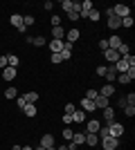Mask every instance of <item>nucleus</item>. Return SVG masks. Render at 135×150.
Wrapping results in <instances>:
<instances>
[{
    "instance_id": "1",
    "label": "nucleus",
    "mask_w": 135,
    "mask_h": 150,
    "mask_svg": "<svg viewBox=\"0 0 135 150\" xmlns=\"http://www.w3.org/2000/svg\"><path fill=\"white\" fill-rule=\"evenodd\" d=\"M108 134H110V137H115V139H119V137L124 134V125H122V123H117V121L108 123Z\"/></svg>"
},
{
    "instance_id": "2",
    "label": "nucleus",
    "mask_w": 135,
    "mask_h": 150,
    "mask_svg": "<svg viewBox=\"0 0 135 150\" xmlns=\"http://www.w3.org/2000/svg\"><path fill=\"white\" fill-rule=\"evenodd\" d=\"M117 146H119V139H115V137H104L101 139L104 150H117Z\"/></svg>"
},
{
    "instance_id": "3",
    "label": "nucleus",
    "mask_w": 135,
    "mask_h": 150,
    "mask_svg": "<svg viewBox=\"0 0 135 150\" xmlns=\"http://www.w3.org/2000/svg\"><path fill=\"white\" fill-rule=\"evenodd\" d=\"M113 13H115L117 18H126V16H131V7H126V5H115V7H113Z\"/></svg>"
},
{
    "instance_id": "4",
    "label": "nucleus",
    "mask_w": 135,
    "mask_h": 150,
    "mask_svg": "<svg viewBox=\"0 0 135 150\" xmlns=\"http://www.w3.org/2000/svg\"><path fill=\"white\" fill-rule=\"evenodd\" d=\"M79 36H81V34H79L77 27H74V29H68V31H65V43H72V45H74L79 40Z\"/></svg>"
},
{
    "instance_id": "5",
    "label": "nucleus",
    "mask_w": 135,
    "mask_h": 150,
    "mask_svg": "<svg viewBox=\"0 0 135 150\" xmlns=\"http://www.w3.org/2000/svg\"><path fill=\"white\" fill-rule=\"evenodd\" d=\"M9 23H11V25L16 27L18 31H25V25H23V16H20V13H14L11 18H9Z\"/></svg>"
},
{
    "instance_id": "6",
    "label": "nucleus",
    "mask_w": 135,
    "mask_h": 150,
    "mask_svg": "<svg viewBox=\"0 0 135 150\" xmlns=\"http://www.w3.org/2000/svg\"><path fill=\"white\" fill-rule=\"evenodd\" d=\"M99 128H101V123H99L97 119L86 121V132H92V134H97V132H99Z\"/></svg>"
},
{
    "instance_id": "7",
    "label": "nucleus",
    "mask_w": 135,
    "mask_h": 150,
    "mask_svg": "<svg viewBox=\"0 0 135 150\" xmlns=\"http://www.w3.org/2000/svg\"><path fill=\"white\" fill-rule=\"evenodd\" d=\"M113 67H115L117 74H124V72H129V69H131V67H129V63H126V58H119V61H117Z\"/></svg>"
},
{
    "instance_id": "8",
    "label": "nucleus",
    "mask_w": 135,
    "mask_h": 150,
    "mask_svg": "<svg viewBox=\"0 0 135 150\" xmlns=\"http://www.w3.org/2000/svg\"><path fill=\"white\" fill-rule=\"evenodd\" d=\"M52 40H65V29L63 27H52Z\"/></svg>"
},
{
    "instance_id": "9",
    "label": "nucleus",
    "mask_w": 135,
    "mask_h": 150,
    "mask_svg": "<svg viewBox=\"0 0 135 150\" xmlns=\"http://www.w3.org/2000/svg\"><path fill=\"white\" fill-rule=\"evenodd\" d=\"M106 43H108V50H117V47H119V45H122L124 40H122L119 36H117V34H113V36H110L108 40H106Z\"/></svg>"
},
{
    "instance_id": "10",
    "label": "nucleus",
    "mask_w": 135,
    "mask_h": 150,
    "mask_svg": "<svg viewBox=\"0 0 135 150\" xmlns=\"http://www.w3.org/2000/svg\"><path fill=\"white\" fill-rule=\"evenodd\" d=\"M104 58H106V61H110V65H115V63L119 61V54H117L115 50H106V52H104Z\"/></svg>"
},
{
    "instance_id": "11",
    "label": "nucleus",
    "mask_w": 135,
    "mask_h": 150,
    "mask_svg": "<svg viewBox=\"0 0 135 150\" xmlns=\"http://www.w3.org/2000/svg\"><path fill=\"white\" fill-rule=\"evenodd\" d=\"M99 96H106V99H110V96H115V88L110 85V83H106L101 90H99Z\"/></svg>"
},
{
    "instance_id": "12",
    "label": "nucleus",
    "mask_w": 135,
    "mask_h": 150,
    "mask_svg": "<svg viewBox=\"0 0 135 150\" xmlns=\"http://www.w3.org/2000/svg\"><path fill=\"white\" fill-rule=\"evenodd\" d=\"M81 110H84L86 114L88 112H95L97 108H95V101H90V99H81Z\"/></svg>"
},
{
    "instance_id": "13",
    "label": "nucleus",
    "mask_w": 135,
    "mask_h": 150,
    "mask_svg": "<svg viewBox=\"0 0 135 150\" xmlns=\"http://www.w3.org/2000/svg\"><path fill=\"white\" fill-rule=\"evenodd\" d=\"M27 43L29 45H34V47H43L47 40H45L43 36H27Z\"/></svg>"
},
{
    "instance_id": "14",
    "label": "nucleus",
    "mask_w": 135,
    "mask_h": 150,
    "mask_svg": "<svg viewBox=\"0 0 135 150\" xmlns=\"http://www.w3.org/2000/svg\"><path fill=\"white\" fill-rule=\"evenodd\" d=\"M108 27H110L113 31L119 29V27H122V18H117L115 13H113V16H108Z\"/></svg>"
},
{
    "instance_id": "15",
    "label": "nucleus",
    "mask_w": 135,
    "mask_h": 150,
    "mask_svg": "<svg viewBox=\"0 0 135 150\" xmlns=\"http://www.w3.org/2000/svg\"><path fill=\"white\" fill-rule=\"evenodd\" d=\"M104 121H106V123H113V121H115V110H113V108H104Z\"/></svg>"
},
{
    "instance_id": "16",
    "label": "nucleus",
    "mask_w": 135,
    "mask_h": 150,
    "mask_svg": "<svg viewBox=\"0 0 135 150\" xmlns=\"http://www.w3.org/2000/svg\"><path fill=\"white\" fill-rule=\"evenodd\" d=\"M50 52L52 54H61V52H63V40H52L50 43Z\"/></svg>"
},
{
    "instance_id": "17",
    "label": "nucleus",
    "mask_w": 135,
    "mask_h": 150,
    "mask_svg": "<svg viewBox=\"0 0 135 150\" xmlns=\"http://www.w3.org/2000/svg\"><path fill=\"white\" fill-rule=\"evenodd\" d=\"M2 79H5V81H14V79H16V67H9V65H7L5 72H2Z\"/></svg>"
},
{
    "instance_id": "18",
    "label": "nucleus",
    "mask_w": 135,
    "mask_h": 150,
    "mask_svg": "<svg viewBox=\"0 0 135 150\" xmlns=\"http://www.w3.org/2000/svg\"><path fill=\"white\" fill-rule=\"evenodd\" d=\"M104 79H106V81H108L110 85H113V81L117 79V72H115V67H113V65H110V67L106 69V74H104Z\"/></svg>"
},
{
    "instance_id": "19",
    "label": "nucleus",
    "mask_w": 135,
    "mask_h": 150,
    "mask_svg": "<svg viewBox=\"0 0 135 150\" xmlns=\"http://www.w3.org/2000/svg\"><path fill=\"white\" fill-rule=\"evenodd\" d=\"M41 146H43V148H52V146H54V137H52V134H43V137H41Z\"/></svg>"
},
{
    "instance_id": "20",
    "label": "nucleus",
    "mask_w": 135,
    "mask_h": 150,
    "mask_svg": "<svg viewBox=\"0 0 135 150\" xmlns=\"http://www.w3.org/2000/svg\"><path fill=\"white\" fill-rule=\"evenodd\" d=\"M110 99H106V96H97L95 99V108H99V110H104V108H108Z\"/></svg>"
},
{
    "instance_id": "21",
    "label": "nucleus",
    "mask_w": 135,
    "mask_h": 150,
    "mask_svg": "<svg viewBox=\"0 0 135 150\" xmlns=\"http://www.w3.org/2000/svg\"><path fill=\"white\" fill-rule=\"evenodd\" d=\"M72 141L77 146H84L86 144V132H74V134H72Z\"/></svg>"
},
{
    "instance_id": "22",
    "label": "nucleus",
    "mask_w": 135,
    "mask_h": 150,
    "mask_svg": "<svg viewBox=\"0 0 135 150\" xmlns=\"http://www.w3.org/2000/svg\"><path fill=\"white\" fill-rule=\"evenodd\" d=\"M23 112H25V117L32 119V117H36V105H34V103H27V105L23 108Z\"/></svg>"
},
{
    "instance_id": "23",
    "label": "nucleus",
    "mask_w": 135,
    "mask_h": 150,
    "mask_svg": "<svg viewBox=\"0 0 135 150\" xmlns=\"http://www.w3.org/2000/svg\"><path fill=\"white\" fill-rule=\"evenodd\" d=\"M86 144L95 148V146L99 144V137H97V134H92V132H86Z\"/></svg>"
},
{
    "instance_id": "24",
    "label": "nucleus",
    "mask_w": 135,
    "mask_h": 150,
    "mask_svg": "<svg viewBox=\"0 0 135 150\" xmlns=\"http://www.w3.org/2000/svg\"><path fill=\"white\" fill-rule=\"evenodd\" d=\"M72 121H77V123H86V112H84V110H74Z\"/></svg>"
},
{
    "instance_id": "25",
    "label": "nucleus",
    "mask_w": 135,
    "mask_h": 150,
    "mask_svg": "<svg viewBox=\"0 0 135 150\" xmlns=\"http://www.w3.org/2000/svg\"><path fill=\"white\" fill-rule=\"evenodd\" d=\"M18 56H16V54H7V65H9V67H18Z\"/></svg>"
},
{
    "instance_id": "26",
    "label": "nucleus",
    "mask_w": 135,
    "mask_h": 150,
    "mask_svg": "<svg viewBox=\"0 0 135 150\" xmlns=\"http://www.w3.org/2000/svg\"><path fill=\"white\" fill-rule=\"evenodd\" d=\"M117 54H119V58H122V56H129V54H131V50H129V45H126V43H122V45H119V47H117Z\"/></svg>"
},
{
    "instance_id": "27",
    "label": "nucleus",
    "mask_w": 135,
    "mask_h": 150,
    "mask_svg": "<svg viewBox=\"0 0 135 150\" xmlns=\"http://www.w3.org/2000/svg\"><path fill=\"white\" fill-rule=\"evenodd\" d=\"M61 9H63L65 13L72 11V9H74V2H72V0H63V2H61Z\"/></svg>"
},
{
    "instance_id": "28",
    "label": "nucleus",
    "mask_w": 135,
    "mask_h": 150,
    "mask_svg": "<svg viewBox=\"0 0 135 150\" xmlns=\"http://www.w3.org/2000/svg\"><path fill=\"white\" fill-rule=\"evenodd\" d=\"M16 96H18V90L16 88H7L5 90V99H16Z\"/></svg>"
},
{
    "instance_id": "29",
    "label": "nucleus",
    "mask_w": 135,
    "mask_h": 150,
    "mask_svg": "<svg viewBox=\"0 0 135 150\" xmlns=\"http://www.w3.org/2000/svg\"><path fill=\"white\" fill-rule=\"evenodd\" d=\"M25 99H27V103H34V105H36V101H39V94H36V92H27V94H25Z\"/></svg>"
},
{
    "instance_id": "30",
    "label": "nucleus",
    "mask_w": 135,
    "mask_h": 150,
    "mask_svg": "<svg viewBox=\"0 0 135 150\" xmlns=\"http://www.w3.org/2000/svg\"><path fill=\"white\" fill-rule=\"evenodd\" d=\"M88 18H90V20H92V23H97V20L101 18V13L97 11V9H90V11H88Z\"/></svg>"
},
{
    "instance_id": "31",
    "label": "nucleus",
    "mask_w": 135,
    "mask_h": 150,
    "mask_svg": "<svg viewBox=\"0 0 135 150\" xmlns=\"http://www.w3.org/2000/svg\"><path fill=\"white\" fill-rule=\"evenodd\" d=\"M34 23H36V18H34V16H25V18H23V25H25V29H27V27H32Z\"/></svg>"
},
{
    "instance_id": "32",
    "label": "nucleus",
    "mask_w": 135,
    "mask_h": 150,
    "mask_svg": "<svg viewBox=\"0 0 135 150\" xmlns=\"http://www.w3.org/2000/svg\"><path fill=\"white\" fill-rule=\"evenodd\" d=\"M97 96H99V92H97V90H88V92H86V96H84V99H90V101H95Z\"/></svg>"
},
{
    "instance_id": "33",
    "label": "nucleus",
    "mask_w": 135,
    "mask_h": 150,
    "mask_svg": "<svg viewBox=\"0 0 135 150\" xmlns=\"http://www.w3.org/2000/svg\"><path fill=\"white\" fill-rule=\"evenodd\" d=\"M122 27H133V16H126V18H122Z\"/></svg>"
},
{
    "instance_id": "34",
    "label": "nucleus",
    "mask_w": 135,
    "mask_h": 150,
    "mask_svg": "<svg viewBox=\"0 0 135 150\" xmlns=\"http://www.w3.org/2000/svg\"><path fill=\"white\" fill-rule=\"evenodd\" d=\"M124 114L126 117H135V105H126L124 108Z\"/></svg>"
},
{
    "instance_id": "35",
    "label": "nucleus",
    "mask_w": 135,
    "mask_h": 150,
    "mask_svg": "<svg viewBox=\"0 0 135 150\" xmlns=\"http://www.w3.org/2000/svg\"><path fill=\"white\" fill-rule=\"evenodd\" d=\"M126 105H129V103H126V96H119V99H117V108H119V110H124Z\"/></svg>"
},
{
    "instance_id": "36",
    "label": "nucleus",
    "mask_w": 135,
    "mask_h": 150,
    "mask_svg": "<svg viewBox=\"0 0 135 150\" xmlns=\"http://www.w3.org/2000/svg\"><path fill=\"white\" fill-rule=\"evenodd\" d=\"M16 103H18V108L23 110V108L27 105V99H25V96H16Z\"/></svg>"
},
{
    "instance_id": "37",
    "label": "nucleus",
    "mask_w": 135,
    "mask_h": 150,
    "mask_svg": "<svg viewBox=\"0 0 135 150\" xmlns=\"http://www.w3.org/2000/svg\"><path fill=\"white\" fill-rule=\"evenodd\" d=\"M61 134H63V139H68V141H70V139H72V134H74V132H72L70 128H63V132H61Z\"/></svg>"
},
{
    "instance_id": "38",
    "label": "nucleus",
    "mask_w": 135,
    "mask_h": 150,
    "mask_svg": "<svg viewBox=\"0 0 135 150\" xmlns=\"http://www.w3.org/2000/svg\"><path fill=\"white\" fill-rule=\"evenodd\" d=\"M50 61L54 63V65H59V63H63V58H61V54H52V56H50Z\"/></svg>"
},
{
    "instance_id": "39",
    "label": "nucleus",
    "mask_w": 135,
    "mask_h": 150,
    "mask_svg": "<svg viewBox=\"0 0 135 150\" xmlns=\"http://www.w3.org/2000/svg\"><path fill=\"white\" fill-rule=\"evenodd\" d=\"M74 110H77V108H74V103H68V105H65V114H74Z\"/></svg>"
},
{
    "instance_id": "40",
    "label": "nucleus",
    "mask_w": 135,
    "mask_h": 150,
    "mask_svg": "<svg viewBox=\"0 0 135 150\" xmlns=\"http://www.w3.org/2000/svg\"><path fill=\"white\" fill-rule=\"evenodd\" d=\"M126 103H129V105H135V94H133V92L126 94Z\"/></svg>"
},
{
    "instance_id": "41",
    "label": "nucleus",
    "mask_w": 135,
    "mask_h": 150,
    "mask_svg": "<svg viewBox=\"0 0 135 150\" xmlns=\"http://www.w3.org/2000/svg\"><path fill=\"white\" fill-rule=\"evenodd\" d=\"M52 27H61V18L59 16H52Z\"/></svg>"
},
{
    "instance_id": "42",
    "label": "nucleus",
    "mask_w": 135,
    "mask_h": 150,
    "mask_svg": "<svg viewBox=\"0 0 135 150\" xmlns=\"http://www.w3.org/2000/svg\"><path fill=\"white\" fill-rule=\"evenodd\" d=\"M43 9H47V11H50V9H54V2H52V0H45Z\"/></svg>"
},
{
    "instance_id": "43",
    "label": "nucleus",
    "mask_w": 135,
    "mask_h": 150,
    "mask_svg": "<svg viewBox=\"0 0 135 150\" xmlns=\"http://www.w3.org/2000/svg\"><path fill=\"white\" fill-rule=\"evenodd\" d=\"M106 69H108L106 65H99V67H97V74H99V76H104V74H106Z\"/></svg>"
},
{
    "instance_id": "44",
    "label": "nucleus",
    "mask_w": 135,
    "mask_h": 150,
    "mask_svg": "<svg viewBox=\"0 0 135 150\" xmlns=\"http://www.w3.org/2000/svg\"><path fill=\"white\" fill-rule=\"evenodd\" d=\"M99 50L106 52V50H108V43H106V40H99Z\"/></svg>"
},
{
    "instance_id": "45",
    "label": "nucleus",
    "mask_w": 135,
    "mask_h": 150,
    "mask_svg": "<svg viewBox=\"0 0 135 150\" xmlns=\"http://www.w3.org/2000/svg\"><path fill=\"white\" fill-rule=\"evenodd\" d=\"M7 67V56H0V69Z\"/></svg>"
},
{
    "instance_id": "46",
    "label": "nucleus",
    "mask_w": 135,
    "mask_h": 150,
    "mask_svg": "<svg viewBox=\"0 0 135 150\" xmlns=\"http://www.w3.org/2000/svg\"><path fill=\"white\" fill-rule=\"evenodd\" d=\"M63 123H72V117H70V114H63Z\"/></svg>"
},
{
    "instance_id": "47",
    "label": "nucleus",
    "mask_w": 135,
    "mask_h": 150,
    "mask_svg": "<svg viewBox=\"0 0 135 150\" xmlns=\"http://www.w3.org/2000/svg\"><path fill=\"white\" fill-rule=\"evenodd\" d=\"M56 150H70V148H68V146H59Z\"/></svg>"
},
{
    "instance_id": "48",
    "label": "nucleus",
    "mask_w": 135,
    "mask_h": 150,
    "mask_svg": "<svg viewBox=\"0 0 135 150\" xmlns=\"http://www.w3.org/2000/svg\"><path fill=\"white\" fill-rule=\"evenodd\" d=\"M20 150H34V148H32V146H23Z\"/></svg>"
},
{
    "instance_id": "49",
    "label": "nucleus",
    "mask_w": 135,
    "mask_h": 150,
    "mask_svg": "<svg viewBox=\"0 0 135 150\" xmlns=\"http://www.w3.org/2000/svg\"><path fill=\"white\" fill-rule=\"evenodd\" d=\"M20 148H23V146H14V148H11V150H20Z\"/></svg>"
},
{
    "instance_id": "50",
    "label": "nucleus",
    "mask_w": 135,
    "mask_h": 150,
    "mask_svg": "<svg viewBox=\"0 0 135 150\" xmlns=\"http://www.w3.org/2000/svg\"><path fill=\"white\" fill-rule=\"evenodd\" d=\"M45 150H56V146H52V148H45Z\"/></svg>"
},
{
    "instance_id": "51",
    "label": "nucleus",
    "mask_w": 135,
    "mask_h": 150,
    "mask_svg": "<svg viewBox=\"0 0 135 150\" xmlns=\"http://www.w3.org/2000/svg\"><path fill=\"white\" fill-rule=\"evenodd\" d=\"M34 150H45V148H43V146H39V148H34Z\"/></svg>"
}]
</instances>
